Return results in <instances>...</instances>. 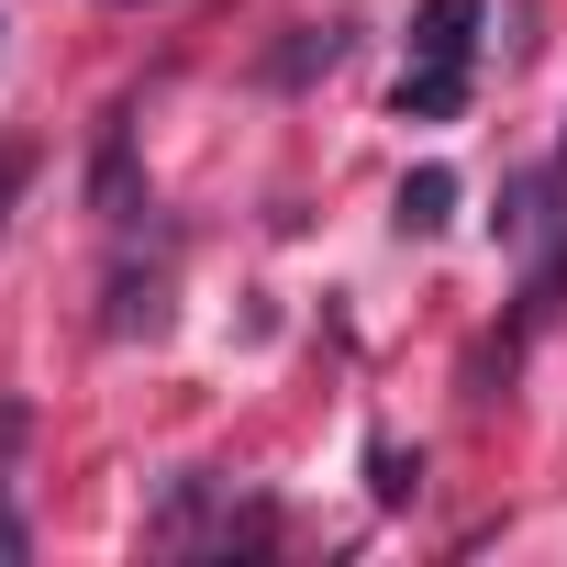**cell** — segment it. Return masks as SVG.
<instances>
[{
  "label": "cell",
  "mask_w": 567,
  "mask_h": 567,
  "mask_svg": "<svg viewBox=\"0 0 567 567\" xmlns=\"http://www.w3.org/2000/svg\"><path fill=\"white\" fill-rule=\"evenodd\" d=\"M478 12H489V0H423V23H412V68H467Z\"/></svg>",
  "instance_id": "obj_1"
},
{
  "label": "cell",
  "mask_w": 567,
  "mask_h": 567,
  "mask_svg": "<svg viewBox=\"0 0 567 567\" xmlns=\"http://www.w3.org/2000/svg\"><path fill=\"white\" fill-rule=\"evenodd\" d=\"M456 223V167H412L401 178V234H445Z\"/></svg>",
  "instance_id": "obj_2"
},
{
  "label": "cell",
  "mask_w": 567,
  "mask_h": 567,
  "mask_svg": "<svg viewBox=\"0 0 567 567\" xmlns=\"http://www.w3.org/2000/svg\"><path fill=\"white\" fill-rule=\"evenodd\" d=\"M456 101H467V68H412L401 79V123H445Z\"/></svg>",
  "instance_id": "obj_3"
},
{
  "label": "cell",
  "mask_w": 567,
  "mask_h": 567,
  "mask_svg": "<svg viewBox=\"0 0 567 567\" xmlns=\"http://www.w3.org/2000/svg\"><path fill=\"white\" fill-rule=\"evenodd\" d=\"M334 56H346V34H334V23H323V34H301V45H290V56H278V79H290V90H301V79H312V68H334Z\"/></svg>",
  "instance_id": "obj_4"
},
{
  "label": "cell",
  "mask_w": 567,
  "mask_h": 567,
  "mask_svg": "<svg viewBox=\"0 0 567 567\" xmlns=\"http://www.w3.org/2000/svg\"><path fill=\"white\" fill-rule=\"evenodd\" d=\"M23 167H34L23 145H12V156H0V223H12V189H23Z\"/></svg>",
  "instance_id": "obj_5"
},
{
  "label": "cell",
  "mask_w": 567,
  "mask_h": 567,
  "mask_svg": "<svg viewBox=\"0 0 567 567\" xmlns=\"http://www.w3.org/2000/svg\"><path fill=\"white\" fill-rule=\"evenodd\" d=\"M0 556H23V523H12V512H0Z\"/></svg>",
  "instance_id": "obj_6"
}]
</instances>
